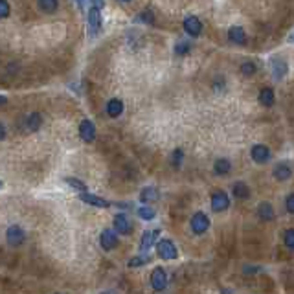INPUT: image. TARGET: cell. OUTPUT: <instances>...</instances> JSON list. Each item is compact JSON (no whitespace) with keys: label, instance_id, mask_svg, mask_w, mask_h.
I'll return each mask as SVG.
<instances>
[{"label":"cell","instance_id":"cell-3","mask_svg":"<svg viewBox=\"0 0 294 294\" xmlns=\"http://www.w3.org/2000/svg\"><path fill=\"white\" fill-rule=\"evenodd\" d=\"M86 30L90 37H96L100 30H102V11L97 8H90L88 11V19H86Z\"/></svg>","mask_w":294,"mask_h":294},{"label":"cell","instance_id":"cell-33","mask_svg":"<svg viewBox=\"0 0 294 294\" xmlns=\"http://www.w3.org/2000/svg\"><path fill=\"white\" fill-rule=\"evenodd\" d=\"M285 206H287V212H289V215L294 214V195L292 193H289L287 195V199H285Z\"/></svg>","mask_w":294,"mask_h":294},{"label":"cell","instance_id":"cell-30","mask_svg":"<svg viewBox=\"0 0 294 294\" xmlns=\"http://www.w3.org/2000/svg\"><path fill=\"white\" fill-rule=\"evenodd\" d=\"M283 241H285V246L292 250V248H294V230H292V228H289V230H285Z\"/></svg>","mask_w":294,"mask_h":294},{"label":"cell","instance_id":"cell-39","mask_svg":"<svg viewBox=\"0 0 294 294\" xmlns=\"http://www.w3.org/2000/svg\"><path fill=\"white\" fill-rule=\"evenodd\" d=\"M83 4H85V0H77V6H79V8H83Z\"/></svg>","mask_w":294,"mask_h":294},{"label":"cell","instance_id":"cell-2","mask_svg":"<svg viewBox=\"0 0 294 294\" xmlns=\"http://www.w3.org/2000/svg\"><path fill=\"white\" fill-rule=\"evenodd\" d=\"M189 226H191V232L195 235L206 234L210 228V217L204 212H197V214H193L191 221H189Z\"/></svg>","mask_w":294,"mask_h":294},{"label":"cell","instance_id":"cell-19","mask_svg":"<svg viewBox=\"0 0 294 294\" xmlns=\"http://www.w3.org/2000/svg\"><path fill=\"white\" fill-rule=\"evenodd\" d=\"M257 215L261 221H272L274 219V208L270 203H261L257 206Z\"/></svg>","mask_w":294,"mask_h":294},{"label":"cell","instance_id":"cell-28","mask_svg":"<svg viewBox=\"0 0 294 294\" xmlns=\"http://www.w3.org/2000/svg\"><path fill=\"white\" fill-rule=\"evenodd\" d=\"M241 74L246 75V77H250L252 74H256V63H252V61H245V63L241 64Z\"/></svg>","mask_w":294,"mask_h":294},{"label":"cell","instance_id":"cell-40","mask_svg":"<svg viewBox=\"0 0 294 294\" xmlns=\"http://www.w3.org/2000/svg\"><path fill=\"white\" fill-rule=\"evenodd\" d=\"M120 2H131V0H120Z\"/></svg>","mask_w":294,"mask_h":294},{"label":"cell","instance_id":"cell-34","mask_svg":"<svg viewBox=\"0 0 294 294\" xmlns=\"http://www.w3.org/2000/svg\"><path fill=\"white\" fill-rule=\"evenodd\" d=\"M175 52L178 55H186L187 52H189V44H187V43H178L175 46Z\"/></svg>","mask_w":294,"mask_h":294},{"label":"cell","instance_id":"cell-15","mask_svg":"<svg viewBox=\"0 0 294 294\" xmlns=\"http://www.w3.org/2000/svg\"><path fill=\"white\" fill-rule=\"evenodd\" d=\"M228 39H230V43L239 44V46L246 44V33H245V30L239 26H232L230 30H228Z\"/></svg>","mask_w":294,"mask_h":294},{"label":"cell","instance_id":"cell-1","mask_svg":"<svg viewBox=\"0 0 294 294\" xmlns=\"http://www.w3.org/2000/svg\"><path fill=\"white\" fill-rule=\"evenodd\" d=\"M156 254H158V257H162V259L171 261V259H176L178 250H176L175 243H173L171 239H160L156 243Z\"/></svg>","mask_w":294,"mask_h":294},{"label":"cell","instance_id":"cell-22","mask_svg":"<svg viewBox=\"0 0 294 294\" xmlns=\"http://www.w3.org/2000/svg\"><path fill=\"white\" fill-rule=\"evenodd\" d=\"M41 125H43V116H41L39 113H32L30 116H28V120H26L28 131H39Z\"/></svg>","mask_w":294,"mask_h":294},{"label":"cell","instance_id":"cell-37","mask_svg":"<svg viewBox=\"0 0 294 294\" xmlns=\"http://www.w3.org/2000/svg\"><path fill=\"white\" fill-rule=\"evenodd\" d=\"M221 294H234V290L232 289H223L221 290Z\"/></svg>","mask_w":294,"mask_h":294},{"label":"cell","instance_id":"cell-6","mask_svg":"<svg viewBox=\"0 0 294 294\" xmlns=\"http://www.w3.org/2000/svg\"><path fill=\"white\" fill-rule=\"evenodd\" d=\"M151 285H153V289H155L156 292H160V290L166 289L167 274L162 267H156L155 270H153V274H151Z\"/></svg>","mask_w":294,"mask_h":294},{"label":"cell","instance_id":"cell-26","mask_svg":"<svg viewBox=\"0 0 294 294\" xmlns=\"http://www.w3.org/2000/svg\"><path fill=\"white\" fill-rule=\"evenodd\" d=\"M136 22H144V24H153L155 22V13L151 10H144L142 13L136 15Z\"/></svg>","mask_w":294,"mask_h":294},{"label":"cell","instance_id":"cell-36","mask_svg":"<svg viewBox=\"0 0 294 294\" xmlns=\"http://www.w3.org/2000/svg\"><path fill=\"white\" fill-rule=\"evenodd\" d=\"M6 138V127L0 123V140H4Z\"/></svg>","mask_w":294,"mask_h":294},{"label":"cell","instance_id":"cell-16","mask_svg":"<svg viewBox=\"0 0 294 294\" xmlns=\"http://www.w3.org/2000/svg\"><path fill=\"white\" fill-rule=\"evenodd\" d=\"M232 193H234V197L237 201H246V199L250 197V187L246 186V182H235L234 186H232Z\"/></svg>","mask_w":294,"mask_h":294},{"label":"cell","instance_id":"cell-8","mask_svg":"<svg viewBox=\"0 0 294 294\" xmlns=\"http://www.w3.org/2000/svg\"><path fill=\"white\" fill-rule=\"evenodd\" d=\"M79 136L83 142H86V144L94 142V140H96V125H94L90 120H83V122L79 123Z\"/></svg>","mask_w":294,"mask_h":294},{"label":"cell","instance_id":"cell-7","mask_svg":"<svg viewBox=\"0 0 294 294\" xmlns=\"http://www.w3.org/2000/svg\"><path fill=\"white\" fill-rule=\"evenodd\" d=\"M250 156H252V160L256 162V164H267V162L270 160V149H268L267 145L256 144L254 147H252Z\"/></svg>","mask_w":294,"mask_h":294},{"label":"cell","instance_id":"cell-4","mask_svg":"<svg viewBox=\"0 0 294 294\" xmlns=\"http://www.w3.org/2000/svg\"><path fill=\"white\" fill-rule=\"evenodd\" d=\"M230 208V197L228 193L223 191V189H217V191L212 193V210L214 212H226Z\"/></svg>","mask_w":294,"mask_h":294},{"label":"cell","instance_id":"cell-23","mask_svg":"<svg viewBox=\"0 0 294 294\" xmlns=\"http://www.w3.org/2000/svg\"><path fill=\"white\" fill-rule=\"evenodd\" d=\"M285 72H287V64L283 63V61H279V59H272V75L274 79H281L285 75Z\"/></svg>","mask_w":294,"mask_h":294},{"label":"cell","instance_id":"cell-5","mask_svg":"<svg viewBox=\"0 0 294 294\" xmlns=\"http://www.w3.org/2000/svg\"><path fill=\"white\" fill-rule=\"evenodd\" d=\"M6 239H8V243L11 246H21L24 243V239H26V234H24V230L19 225H11L8 228V232H6Z\"/></svg>","mask_w":294,"mask_h":294},{"label":"cell","instance_id":"cell-12","mask_svg":"<svg viewBox=\"0 0 294 294\" xmlns=\"http://www.w3.org/2000/svg\"><path fill=\"white\" fill-rule=\"evenodd\" d=\"M100 245L105 248V250H113L118 245V235L114 230H103L100 235Z\"/></svg>","mask_w":294,"mask_h":294},{"label":"cell","instance_id":"cell-32","mask_svg":"<svg viewBox=\"0 0 294 294\" xmlns=\"http://www.w3.org/2000/svg\"><path fill=\"white\" fill-rule=\"evenodd\" d=\"M182 158H184V151L182 149H175L173 151V167H178L182 164Z\"/></svg>","mask_w":294,"mask_h":294},{"label":"cell","instance_id":"cell-13","mask_svg":"<svg viewBox=\"0 0 294 294\" xmlns=\"http://www.w3.org/2000/svg\"><path fill=\"white\" fill-rule=\"evenodd\" d=\"M272 175H274V178H276V180L285 182V180H289L290 176H292V169H290V166L287 164V162H281V164H276Z\"/></svg>","mask_w":294,"mask_h":294},{"label":"cell","instance_id":"cell-31","mask_svg":"<svg viewBox=\"0 0 294 294\" xmlns=\"http://www.w3.org/2000/svg\"><path fill=\"white\" fill-rule=\"evenodd\" d=\"M10 13H11V10H10L8 0H0V21H2V19H8Z\"/></svg>","mask_w":294,"mask_h":294},{"label":"cell","instance_id":"cell-25","mask_svg":"<svg viewBox=\"0 0 294 294\" xmlns=\"http://www.w3.org/2000/svg\"><path fill=\"white\" fill-rule=\"evenodd\" d=\"M37 4L44 13H54V11H57L59 2L57 0H37Z\"/></svg>","mask_w":294,"mask_h":294},{"label":"cell","instance_id":"cell-41","mask_svg":"<svg viewBox=\"0 0 294 294\" xmlns=\"http://www.w3.org/2000/svg\"><path fill=\"white\" fill-rule=\"evenodd\" d=\"M2 186H4V184H2V180H0V189H2Z\"/></svg>","mask_w":294,"mask_h":294},{"label":"cell","instance_id":"cell-27","mask_svg":"<svg viewBox=\"0 0 294 294\" xmlns=\"http://www.w3.org/2000/svg\"><path fill=\"white\" fill-rule=\"evenodd\" d=\"M136 214L140 215V219H144V221H151V219H155V210L149 208V206H142V208H138V212Z\"/></svg>","mask_w":294,"mask_h":294},{"label":"cell","instance_id":"cell-21","mask_svg":"<svg viewBox=\"0 0 294 294\" xmlns=\"http://www.w3.org/2000/svg\"><path fill=\"white\" fill-rule=\"evenodd\" d=\"M259 103H261L263 107H272L274 103H276V96H274L272 88H263L259 92Z\"/></svg>","mask_w":294,"mask_h":294},{"label":"cell","instance_id":"cell-18","mask_svg":"<svg viewBox=\"0 0 294 294\" xmlns=\"http://www.w3.org/2000/svg\"><path fill=\"white\" fill-rule=\"evenodd\" d=\"M107 114L111 118H118L120 114L123 113V102L122 100H118V97H114V100H111V102L107 103Z\"/></svg>","mask_w":294,"mask_h":294},{"label":"cell","instance_id":"cell-9","mask_svg":"<svg viewBox=\"0 0 294 294\" xmlns=\"http://www.w3.org/2000/svg\"><path fill=\"white\" fill-rule=\"evenodd\" d=\"M160 235V230L158 228H153V230H145L144 235H142V241H140V250L142 252H149V248L155 245L156 237Z\"/></svg>","mask_w":294,"mask_h":294},{"label":"cell","instance_id":"cell-20","mask_svg":"<svg viewBox=\"0 0 294 294\" xmlns=\"http://www.w3.org/2000/svg\"><path fill=\"white\" fill-rule=\"evenodd\" d=\"M214 171L215 175H228V173L232 171V164L228 158H219V160H215L214 164Z\"/></svg>","mask_w":294,"mask_h":294},{"label":"cell","instance_id":"cell-10","mask_svg":"<svg viewBox=\"0 0 294 294\" xmlns=\"http://www.w3.org/2000/svg\"><path fill=\"white\" fill-rule=\"evenodd\" d=\"M184 30H186L187 35L199 37L201 32H203V24H201V21H199L197 17H186L184 19Z\"/></svg>","mask_w":294,"mask_h":294},{"label":"cell","instance_id":"cell-24","mask_svg":"<svg viewBox=\"0 0 294 294\" xmlns=\"http://www.w3.org/2000/svg\"><path fill=\"white\" fill-rule=\"evenodd\" d=\"M151 259H153V257H151L149 252H142L140 256H134L133 259H131V261L127 263V265L131 268H133V267H142V265H147V263H149Z\"/></svg>","mask_w":294,"mask_h":294},{"label":"cell","instance_id":"cell-29","mask_svg":"<svg viewBox=\"0 0 294 294\" xmlns=\"http://www.w3.org/2000/svg\"><path fill=\"white\" fill-rule=\"evenodd\" d=\"M66 180V184H70V186L74 187V189H79L81 193L86 191V186H85V182H81L77 180V178H72V176H68V178H64Z\"/></svg>","mask_w":294,"mask_h":294},{"label":"cell","instance_id":"cell-35","mask_svg":"<svg viewBox=\"0 0 294 294\" xmlns=\"http://www.w3.org/2000/svg\"><path fill=\"white\" fill-rule=\"evenodd\" d=\"M92 8H97V10L102 11L105 8V0H92Z\"/></svg>","mask_w":294,"mask_h":294},{"label":"cell","instance_id":"cell-11","mask_svg":"<svg viewBox=\"0 0 294 294\" xmlns=\"http://www.w3.org/2000/svg\"><path fill=\"white\" fill-rule=\"evenodd\" d=\"M79 199L85 204H90V206H96V208H109V206H111V203H109V201H105V199H102V197H97V195H92V193H88V191L81 193Z\"/></svg>","mask_w":294,"mask_h":294},{"label":"cell","instance_id":"cell-17","mask_svg":"<svg viewBox=\"0 0 294 294\" xmlns=\"http://www.w3.org/2000/svg\"><path fill=\"white\" fill-rule=\"evenodd\" d=\"M158 197H160V193H158V189L153 186L149 187H144L142 189V193H140V201L144 204H149V203H156L158 201Z\"/></svg>","mask_w":294,"mask_h":294},{"label":"cell","instance_id":"cell-14","mask_svg":"<svg viewBox=\"0 0 294 294\" xmlns=\"http://www.w3.org/2000/svg\"><path fill=\"white\" fill-rule=\"evenodd\" d=\"M114 230L120 232L122 235H129L133 232V226H131V223H129V219L125 215L118 214L116 217H114Z\"/></svg>","mask_w":294,"mask_h":294},{"label":"cell","instance_id":"cell-38","mask_svg":"<svg viewBox=\"0 0 294 294\" xmlns=\"http://www.w3.org/2000/svg\"><path fill=\"white\" fill-rule=\"evenodd\" d=\"M6 102H8V100H6V96H0V105H4Z\"/></svg>","mask_w":294,"mask_h":294}]
</instances>
